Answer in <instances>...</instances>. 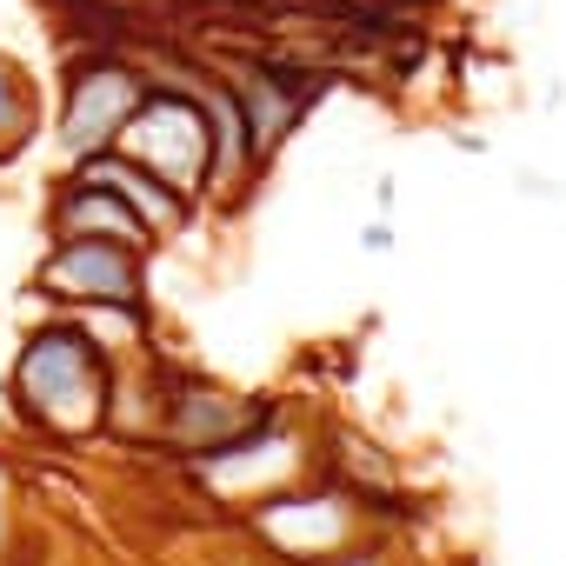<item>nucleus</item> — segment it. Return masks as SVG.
Wrapping results in <instances>:
<instances>
[{"instance_id": "nucleus-7", "label": "nucleus", "mask_w": 566, "mask_h": 566, "mask_svg": "<svg viewBox=\"0 0 566 566\" xmlns=\"http://www.w3.org/2000/svg\"><path fill=\"white\" fill-rule=\"evenodd\" d=\"M41 87H34V74L14 61V54H0V160H21L28 147H34V134H41Z\"/></svg>"}, {"instance_id": "nucleus-1", "label": "nucleus", "mask_w": 566, "mask_h": 566, "mask_svg": "<svg viewBox=\"0 0 566 566\" xmlns=\"http://www.w3.org/2000/svg\"><path fill=\"white\" fill-rule=\"evenodd\" d=\"M114 380H120L114 347L94 340L67 314V321H48L21 340L14 374H8V400H14L21 427H34L48 440H94V433H107Z\"/></svg>"}, {"instance_id": "nucleus-5", "label": "nucleus", "mask_w": 566, "mask_h": 566, "mask_svg": "<svg viewBox=\"0 0 566 566\" xmlns=\"http://www.w3.org/2000/svg\"><path fill=\"white\" fill-rule=\"evenodd\" d=\"M48 233H94V240H127V247H160L140 220H134V207L87 167V160H67V174H61V187H54V200H48Z\"/></svg>"}, {"instance_id": "nucleus-2", "label": "nucleus", "mask_w": 566, "mask_h": 566, "mask_svg": "<svg viewBox=\"0 0 566 566\" xmlns=\"http://www.w3.org/2000/svg\"><path fill=\"white\" fill-rule=\"evenodd\" d=\"M114 154H127L134 167H147L154 180H167L174 193L207 207V114L180 74V54H174V67L147 61V101L127 114Z\"/></svg>"}, {"instance_id": "nucleus-4", "label": "nucleus", "mask_w": 566, "mask_h": 566, "mask_svg": "<svg viewBox=\"0 0 566 566\" xmlns=\"http://www.w3.org/2000/svg\"><path fill=\"white\" fill-rule=\"evenodd\" d=\"M147 247L94 240V233H48V253L34 266V287L48 301L74 307H154L147 301Z\"/></svg>"}, {"instance_id": "nucleus-6", "label": "nucleus", "mask_w": 566, "mask_h": 566, "mask_svg": "<svg viewBox=\"0 0 566 566\" xmlns=\"http://www.w3.org/2000/svg\"><path fill=\"white\" fill-rule=\"evenodd\" d=\"M87 167H94V174H101V180L134 207V220H140L154 240H180V233L200 220V207H193L187 193H174L167 180H154L147 167H134V160H127V154H114V147H107V154H87Z\"/></svg>"}, {"instance_id": "nucleus-8", "label": "nucleus", "mask_w": 566, "mask_h": 566, "mask_svg": "<svg viewBox=\"0 0 566 566\" xmlns=\"http://www.w3.org/2000/svg\"><path fill=\"white\" fill-rule=\"evenodd\" d=\"M360 247H367V253H394V213H374V220L360 227Z\"/></svg>"}, {"instance_id": "nucleus-3", "label": "nucleus", "mask_w": 566, "mask_h": 566, "mask_svg": "<svg viewBox=\"0 0 566 566\" xmlns=\"http://www.w3.org/2000/svg\"><path fill=\"white\" fill-rule=\"evenodd\" d=\"M147 101V61L120 54V48H87L67 61L61 74V114H54V140L67 160L107 154L127 127V114Z\"/></svg>"}]
</instances>
